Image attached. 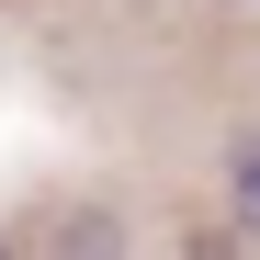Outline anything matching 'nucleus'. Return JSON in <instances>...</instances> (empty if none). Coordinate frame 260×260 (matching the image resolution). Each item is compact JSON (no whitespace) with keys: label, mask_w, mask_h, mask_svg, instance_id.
Here are the masks:
<instances>
[{"label":"nucleus","mask_w":260,"mask_h":260,"mask_svg":"<svg viewBox=\"0 0 260 260\" xmlns=\"http://www.w3.org/2000/svg\"><path fill=\"white\" fill-rule=\"evenodd\" d=\"M226 226L260 249V136H249V147H226Z\"/></svg>","instance_id":"f257e3e1"}]
</instances>
